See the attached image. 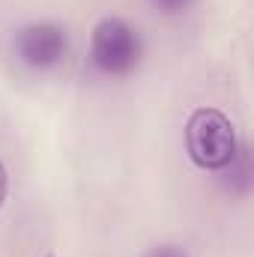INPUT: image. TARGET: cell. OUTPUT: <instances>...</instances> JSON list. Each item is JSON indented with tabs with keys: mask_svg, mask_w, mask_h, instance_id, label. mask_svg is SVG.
Segmentation results:
<instances>
[{
	"mask_svg": "<svg viewBox=\"0 0 254 257\" xmlns=\"http://www.w3.org/2000/svg\"><path fill=\"white\" fill-rule=\"evenodd\" d=\"M186 156L194 168L218 174L230 165V159L239 150V138H236V126L233 120L212 105H200L186 117Z\"/></svg>",
	"mask_w": 254,
	"mask_h": 257,
	"instance_id": "1",
	"label": "cell"
},
{
	"mask_svg": "<svg viewBox=\"0 0 254 257\" xmlns=\"http://www.w3.org/2000/svg\"><path fill=\"white\" fill-rule=\"evenodd\" d=\"M144 60V36L138 24L105 15L90 30V63L108 78H126Z\"/></svg>",
	"mask_w": 254,
	"mask_h": 257,
	"instance_id": "2",
	"label": "cell"
},
{
	"mask_svg": "<svg viewBox=\"0 0 254 257\" xmlns=\"http://www.w3.org/2000/svg\"><path fill=\"white\" fill-rule=\"evenodd\" d=\"M12 51L33 72H48L69 54V30L57 21H30L15 30Z\"/></svg>",
	"mask_w": 254,
	"mask_h": 257,
	"instance_id": "3",
	"label": "cell"
},
{
	"mask_svg": "<svg viewBox=\"0 0 254 257\" xmlns=\"http://www.w3.org/2000/svg\"><path fill=\"white\" fill-rule=\"evenodd\" d=\"M218 174H221V183H224V189H227L230 194L245 197V194L251 192L254 171H251V150H248V144H242V141H239L236 156H233V159H230V165H227L224 171H218Z\"/></svg>",
	"mask_w": 254,
	"mask_h": 257,
	"instance_id": "4",
	"label": "cell"
},
{
	"mask_svg": "<svg viewBox=\"0 0 254 257\" xmlns=\"http://www.w3.org/2000/svg\"><path fill=\"white\" fill-rule=\"evenodd\" d=\"M194 0H150V6L162 15H183Z\"/></svg>",
	"mask_w": 254,
	"mask_h": 257,
	"instance_id": "5",
	"label": "cell"
},
{
	"mask_svg": "<svg viewBox=\"0 0 254 257\" xmlns=\"http://www.w3.org/2000/svg\"><path fill=\"white\" fill-rule=\"evenodd\" d=\"M144 257H189V251L183 245H174V242H159V245H153Z\"/></svg>",
	"mask_w": 254,
	"mask_h": 257,
	"instance_id": "6",
	"label": "cell"
},
{
	"mask_svg": "<svg viewBox=\"0 0 254 257\" xmlns=\"http://www.w3.org/2000/svg\"><path fill=\"white\" fill-rule=\"evenodd\" d=\"M6 194H9V174H6V165L0 162V209L6 203Z\"/></svg>",
	"mask_w": 254,
	"mask_h": 257,
	"instance_id": "7",
	"label": "cell"
},
{
	"mask_svg": "<svg viewBox=\"0 0 254 257\" xmlns=\"http://www.w3.org/2000/svg\"><path fill=\"white\" fill-rule=\"evenodd\" d=\"M45 257H54V254H45Z\"/></svg>",
	"mask_w": 254,
	"mask_h": 257,
	"instance_id": "8",
	"label": "cell"
}]
</instances>
